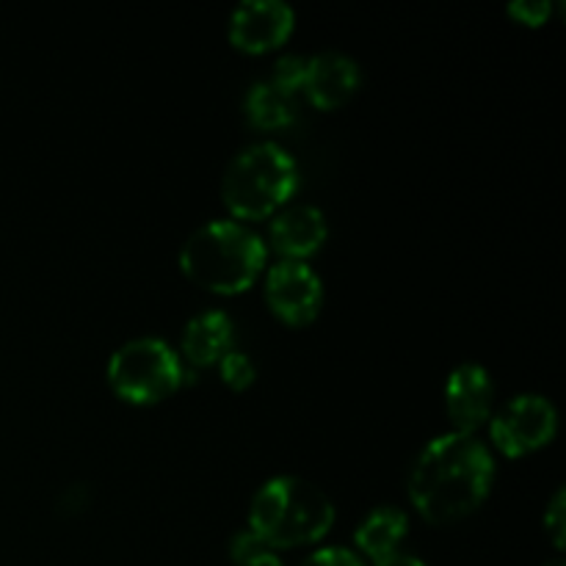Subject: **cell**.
<instances>
[{
	"instance_id": "cell-15",
	"label": "cell",
	"mask_w": 566,
	"mask_h": 566,
	"mask_svg": "<svg viewBox=\"0 0 566 566\" xmlns=\"http://www.w3.org/2000/svg\"><path fill=\"white\" fill-rule=\"evenodd\" d=\"M219 370L224 376V381L235 390H243L254 381V363L247 352H238V348H230L227 354H221Z\"/></svg>"
},
{
	"instance_id": "cell-3",
	"label": "cell",
	"mask_w": 566,
	"mask_h": 566,
	"mask_svg": "<svg viewBox=\"0 0 566 566\" xmlns=\"http://www.w3.org/2000/svg\"><path fill=\"white\" fill-rule=\"evenodd\" d=\"M335 523V503L302 475H274L249 506V528L269 547H298L318 542Z\"/></svg>"
},
{
	"instance_id": "cell-2",
	"label": "cell",
	"mask_w": 566,
	"mask_h": 566,
	"mask_svg": "<svg viewBox=\"0 0 566 566\" xmlns=\"http://www.w3.org/2000/svg\"><path fill=\"white\" fill-rule=\"evenodd\" d=\"M269 258L263 235L235 219L199 224L180 247V269L197 285L216 293L247 291Z\"/></svg>"
},
{
	"instance_id": "cell-12",
	"label": "cell",
	"mask_w": 566,
	"mask_h": 566,
	"mask_svg": "<svg viewBox=\"0 0 566 566\" xmlns=\"http://www.w3.org/2000/svg\"><path fill=\"white\" fill-rule=\"evenodd\" d=\"M232 335H235V324L230 313L219 307L202 310L182 329V354L193 365L219 363L221 354L232 348Z\"/></svg>"
},
{
	"instance_id": "cell-17",
	"label": "cell",
	"mask_w": 566,
	"mask_h": 566,
	"mask_svg": "<svg viewBox=\"0 0 566 566\" xmlns=\"http://www.w3.org/2000/svg\"><path fill=\"white\" fill-rule=\"evenodd\" d=\"M564 528H566V492L564 486H556L551 503L545 509V531L551 534L553 545L562 551L564 547Z\"/></svg>"
},
{
	"instance_id": "cell-23",
	"label": "cell",
	"mask_w": 566,
	"mask_h": 566,
	"mask_svg": "<svg viewBox=\"0 0 566 566\" xmlns=\"http://www.w3.org/2000/svg\"><path fill=\"white\" fill-rule=\"evenodd\" d=\"M542 566H566V564H564L562 556H556V558H551V562H545Z\"/></svg>"
},
{
	"instance_id": "cell-11",
	"label": "cell",
	"mask_w": 566,
	"mask_h": 566,
	"mask_svg": "<svg viewBox=\"0 0 566 566\" xmlns=\"http://www.w3.org/2000/svg\"><path fill=\"white\" fill-rule=\"evenodd\" d=\"M269 238L280 254H285L291 260H302L304 254L315 252L326 241L324 210L310 202L282 205L271 216Z\"/></svg>"
},
{
	"instance_id": "cell-7",
	"label": "cell",
	"mask_w": 566,
	"mask_h": 566,
	"mask_svg": "<svg viewBox=\"0 0 566 566\" xmlns=\"http://www.w3.org/2000/svg\"><path fill=\"white\" fill-rule=\"evenodd\" d=\"M324 282L304 260H276L265 276V302L287 324H307L318 315Z\"/></svg>"
},
{
	"instance_id": "cell-16",
	"label": "cell",
	"mask_w": 566,
	"mask_h": 566,
	"mask_svg": "<svg viewBox=\"0 0 566 566\" xmlns=\"http://www.w3.org/2000/svg\"><path fill=\"white\" fill-rule=\"evenodd\" d=\"M304 66H307V59L298 53H282L274 64V77L271 81L280 88H285L287 94H293L296 88H302L304 83Z\"/></svg>"
},
{
	"instance_id": "cell-19",
	"label": "cell",
	"mask_w": 566,
	"mask_h": 566,
	"mask_svg": "<svg viewBox=\"0 0 566 566\" xmlns=\"http://www.w3.org/2000/svg\"><path fill=\"white\" fill-rule=\"evenodd\" d=\"M263 551H271V547L265 545V542L260 539V536L254 534L249 525H247V528H241V531H235V534H232L230 556L238 566H241L243 562H249V558H254L258 553H263Z\"/></svg>"
},
{
	"instance_id": "cell-21",
	"label": "cell",
	"mask_w": 566,
	"mask_h": 566,
	"mask_svg": "<svg viewBox=\"0 0 566 566\" xmlns=\"http://www.w3.org/2000/svg\"><path fill=\"white\" fill-rule=\"evenodd\" d=\"M374 566H426V562H423V558L412 556V553H407V551H401V547H398V551H392V553H387V556L376 558Z\"/></svg>"
},
{
	"instance_id": "cell-9",
	"label": "cell",
	"mask_w": 566,
	"mask_h": 566,
	"mask_svg": "<svg viewBox=\"0 0 566 566\" xmlns=\"http://www.w3.org/2000/svg\"><path fill=\"white\" fill-rule=\"evenodd\" d=\"M446 407L457 431L473 434V429L490 420L495 407V381L490 370L479 363L457 365L446 381Z\"/></svg>"
},
{
	"instance_id": "cell-10",
	"label": "cell",
	"mask_w": 566,
	"mask_h": 566,
	"mask_svg": "<svg viewBox=\"0 0 566 566\" xmlns=\"http://www.w3.org/2000/svg\"><path fill=\"white\" fill-rule=\"evenodd\" d=\"M359 64L343 50H318L304 66L302 88L318 108H335L346 103L359 86Z\"/></svg>"
},
{
	"instance_id": "cell-6",
	"label": "cell",
	"mask_w": 566,
	"mask_h": 566,
	"mask_svg": "<svg viewBox=\"0 0 566 566\" xmlns=\"http://www.w3.org/2000/svg\"><path fill=\"white\" fill-rule=\"evenodd\" d=\"M558 429V412L551 398L539 392H520L490 415V431L495 446L509 457L531 453L547 446Z\"/></svg>"
},
{
	"instance_id": "cell-18",
	"label": "cell",
	"mask_w": 566,
	"mask_h": 566,
	"mask_svg": "<svg viewBox=\"0 0 566 566\" xmlns=\"http://www.w3.org/2000/svg\"><path fill=\"white\" fill-rule=\"evenodd\" d=\"M298 566H365L363 556L354 553L352 547H340V545H329L321 547V551L310 553Z\"/></svg>"
},
{
	"instance_id": "cell-22",
	"label": "cell",
	"mask_w": 566,
	"mask_h": 566,
	"mask_svg": "<svg viewBox=\"0 0 566 566\" xmlns=\"http://www.w3.org/2000/svg\"><path fill=\"white\" fill-rule=\"evenodd\" d=\"M241 566H285V564H282V558L276 556L274 551H263L254 558H249V562H243Z\"/></svg>"
},
{
	"instance_id": "cell-13",
	"label": "cell",
	"mask_w": 566,
	"mask_h": 566,
	"mask_svg": "<svg viewBox=\"0 0 566 566\" xmlns=\"http://www.w3.org/2000/svg\"><path fill=\"white\" fill-rule=\"evenodd\" d=\"M409 517L403 509L398 506H376L374 512L365 514L363 523L354 531V539H357L359 551L376 562V558L387 556V553L398 551L407 536Z\"/></svg>"
},
{
	"instance_id": "cell-1",
	"label": "cell",
	"mask_w": 566,
	"mask_h": 566,
	"mask_svg": "<svg viewBox=\"0 0 566 566\" xmlns=\"http://www.w3.org/2000/svg\"><path fill=\"white\" fill-rule=\"evenodd\" d=\"M495 479V457L468 431H446L426 442L409 473V497L431 523L473 512Z\"/></svg>"
},
{
	"instance_id": "cell-20",
	"label": "cell",
	"mask_w": 566,
	"mask_h": 566,
	"mask_svg": "<svg viewBox=\"0 0 566 566\" xmlns=\"http://www.w3.org/2000/svg\"><path fill=\"white\" fill-rule=\"evenodd\" d=\"M509 11L517 17L520 22H528V25H542V22L551 17L553 3L551 0H512Z\"/></svg>"
},
{
	"instance_id": "cell-5",
	"label": "cell",
	"mask_w": 566,
	"mask_h": 566,
	"mask_svg": "<svg viewBox=\"0 0 566 566\" xmlns=\"http://www.w3.org/2000/svg\"><path fill=\"white\" fill-rule=\"evenodd\" d=\"M186 379L180 354L169 340L138 335L122 343L108 359V381L125 401L153 403Z\"/></svg>"
},
{
	"instance_id": "cell-8",
	"label": "cell",
	"mask_w": 566,
	"mask_h": 566,
	"mask_svg": "<svg viewBox=\"0 0 566 566\" xmlns=\"http://www.w3.org/2000/svg\"><path fill=\"white\" fill-rule=\"evenodd\" d=\"M291 31L293 9L285 0H243L230 14L232 44L249 53L276 48Z\"/></svg>"
},
{
	"instance_id": "cell-4",
	"label": "cell",
	"mask_w": 566,
	"mask_h": 566,
	"mask_svg": "<svg viewBox=\"0 0 566 566\" xmlns=\"http://www.w3.org/2000/svg\"><path fill=\"white\" fill-rule=\"evenodd\" d=\"M296 186V158L276 142H254L227 164L221 197L238 219H263L280 210Z\"/></svg>"
},
{
	"instance_id": "cell-14",
	"label": "cell",
	"mask_w": 566,
	"mask_h": 566,
	"mask_svg": "<svg viewBox=\"0 0 566 566\" xmlns=\"http://www.w3.org/2000/svg\"><path fill=\"white\" fill-rule=\"evenodd\" d=\"M243 108H247L249 122L258 127H282L296 114L293 97L274 81L252 83L247 97H243Z\"/></svg>"
}]
</instances>
